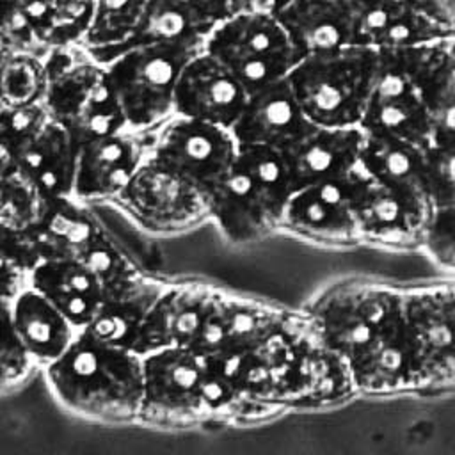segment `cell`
Segmentation results:
<instances>
[{"instance_id": "ab89813d", "label": "cell", "mask_w": 455, "mask_h": 455, "mask_svg": "<svg viewBox=\"0 0 455 455\" xmlns=\"http://www.w3.org/2000/svg\"><path fill=\"white\" fill-rule=\"evenodd\" d=\"M421 247L437 265L455 268V203L434 206Z\"/></svg>"}, {"instance_id": "836d02e7", "label": "cell", "mask_w": 455, "mask_h": 455, "mask_svg": "<svg viewBox=\"0 0 455 455\" xmlns=\"http://www.w3.org/2000/svg\"><path fill=\"white\" fill-rule=\"evenodd\" d=\"M46 53L14 52L0 59V100L12 107L43 105L48 89Z\"/></svg>"}, {"instance_id": "60d3db41", "label": "cell", "mask_w": 455, "mask_h": 455, "mask_svg": "<svg viewBox=\"0 0 455 455\" xmlns=\"http://www.w3.org/2000/svg\"><path fill=\"white\" fill-rule=\"evenodd\" d=\"M46 116L48 110L44 105L12 107L0 100V144L14 148Z\"/></svg>"}, {"instance_id": "484cf974", "label": "cell", "mask_w": 455, "mask_h": 455, "mask_svg": "<svg viewBox=\"0 0 455 455\" xmlns=\"http://www.w3.org/2000/svg\"><path fill=\"white\" fill-rule=\"evenodd\" d=\"M203 357V395L206 412L228 409L242 396L261 393L275 382L279 373L258 352L213 350Z\"/></svg>"}, {"instance_id": "d4e9b609", "label": "cell", "mask_w": 455, "mask_h": 455, "mask_svg": "<svg viewBox=\"0 0 455 455\" xmlns=\"http://www.w3.org/2000/svg\"><path fill=\"white\" fill-rule=\"evenodd\" d=\"M277 20L302 57L354 44V0H291Z\"/></svg>"}, {"instance_id": "5bb4252c", "label": "cell", "mask_w": 455, "mask_h": 455, "mask_svg": "<svg viewBox=\"0 0 455 455\" xmlns=\"http://www.w3.org/2000/svg\"><path fill=\"white\" fill-rule=\"evenodd\" d=\"M434 204L419 187L373 183L363 178L355 196L361 240L391 247H416L432 217Z\"/></svg>"}, {"instance_id": "74e56055", "label": "cell", "mask_w": 455, "mask_h": 455, "mask_svg": "<svg viewBox=\"0 0 455 455\" xmlns=\"http://www.w3.org/2000/svg\"><path fill=\"white\" fill-rule=\"evenodd\" d=\"M421 185L434 206L455 203V148H425Z\"/></svg>"}, {"instance_id": "8992f818", "label": "cell", "mask_w": 455, "mask_h": 455, "mask_svg": "<svg viewBox=\"0 0 455 455\" xmlns=\"http://www.w3.org/2000/svg\"><path fill=\"white\" fill-rule=\"evenodd\" d=\"M252 92L290 75L302 59L277 16L229 14L210 36L206 48Z\"/></svg>"}, {"instance_id": "4dcf8cb0", "label": "cell", "mask_w": 455, "mask_h": 455, "mask_svg": "<svg viewBox=\"0 0 455 455\" xmlns=\"http://www.w3.org/2000/svg\"><path fill=\"white\" fill-rule=\"evenodd\" d=\"M149 0H92V20L80 46L107 64L133 44Z\"/></svg>"}, {"instance_id": "b9f144b4", "label": "cell", "mask_w": 455, "mask_h": 455, "mask_svg": "<svg viewBox=\"0 0 455 455\" xmlns=\"http://www.w3.org/2000/svg\"><path fill=\"white\" fill-rule=\"evenodd\" d=\"M421 14H425L441 32L455 39V0H409Z\"/></svg>"}, {"instance_id": "8fae6325", "label": "cell", "mask_w": 455, "mask_h": 455, "mask_svg": "<svg viewBox=\"0 0 455 455\" xmlns=\"http://www.w3.org/2000/svg\"><path fill=\"white\" fill-rule=\"evenodd\" d=\"M203 412V357L196 348L174 345L142 355L140 418L176 421Z\"/></svg>"}, {"instance_id": "83f0119b", "label": "cell", "mask_w": 455, "mask_h": 455, "mask_svg": "<svg viewBox=\"0 0 455 455\" xmlns=\"http://www.w3.org/2000/svg\"><path fill=\"white\" fill-rule=\"evenodd\" d=\"M28 284L48 297L80 331L103 304V290L84 259H41L28 274Z\"/></svg>"}, {"instance_id": "603a6c76", "label": "cell", "mask_w": 455, "mask_h": 455, "mask_svg": "<svg viewBox=\"0 0 455 455\" xmlns=\"http://www.w3.org/2000/svg\"><path fill=\"white\" fill-rule=\"evenodd\" d=\"M228 16L224 0H149L133 44L156 41L201 53Z\"/></svg>"}, {"instance_id": "2e32d148", "label": "cell", "mask_w": 455, "mask_h": 455, "mask_svg": "<svg viewBox=\"0 0 455 455\" xmlns=\"http://www.w3.org/2000/svg\"><path fill=\"white\" fill-rule=\"evenodd\" d=\"M359 126L366 135L428 146L430 116L427 103L386 52H379L375 85Z\"/></svg>"}, {"instance_id": "1f68e13d", "label": "cell", "mask_w": 455, "mask_h": 455, "mask_svg": "<svg viewBox=\"0 0 455 455\" xmlns=\"http://www.w3.org/2000/svg\"><path fill=\"white\" fill-rule=\"evenodd\" d=\"M425 148L419 144L364 133L359 156V174L373 183L419 187L423 178Z\"/></svg>"}, {"instance_id": "ee69618b", "label": "cell", "mask_w": 455, "mask_h": 455, "mask_svg": "<svg viewBox=\"0 0 455 455\" xmlns=\"http://www.w3.org/2000/svg\"><path fill=\"white\" fill-rule=\"evenodd\" d=\"M291 0H224L229 14L252 12L277 16Z\"/></svg>"}, {"instance_id": "cb8c5ba5", "label": "cell", "mask_w": 455, "mask_h": 455, "mask_svg": "<svg viewBox=\"0 0 455 455\" xmlns=\"http://www.w3.org/2000/svg\"><path fill=\"white\" fill-rule=\"evenodd\" d=\"M12 151L50 196H73L80 140L62 123L48 114Z\"/></svg>"}, {"instance_id": "9c48e42d", "label": "cell", "mask_w": 455, "mask_h": 455, "mask_svg": "<svg viewBox=\"0 0 455 455\" xmlns=\"http://www.w3.org/2000/svg\"><path fill=\"white\" fill-rule=\"evenodd\" d=\"M402 293L382 284L350 283L331 288L311 309L318 343L347 359L400 304Z\"/></svg>"}, {"instance_id": "7c38bea8", "label": "cell", "mask_w": 455, "mask_h": 455, "mask_svg": "<svg viewBox=\"0 0 455 455\" xmlns=\"http://www.w3.org/2000/svg\"><path fill=\"white\" fill-rule=\"evenodd\" d=\"M50 196L18 162L7 144H0V245L28 274L41 261L37 233L50 212Z\"/></svg>"}, {"instance_id": "9a60e30c", "label": "cell", "mask_w": 455, "mask_h": 455, "mask_svg": "<svg viewBox=\"0 0 455 455\" xmlns=\"http://www.w3.org/2000/svg\"><path fill=\"white\" fill-rule=\"evenodd\" d=\"M345 361L354 387L364 393L389 395L421 387L402 300L382 320L377 331Z\"/></svg>"}, {"instance_id": "52a82bcc", "label": "cell", "mask_w": 455, "mask_h": 455, "mask_svg": "<svg viewBox=\"0 0 455 455\" xmlns=\"http://www.w3.org/2000/svg\"><path fill=\"white\" fill-rule=\"evenodd\" d=\"M210 196L188 176L146 156L116 199L144 228L174 233L210 217Z\"/></svg>"}, {"instance_id": "e0dca14e", "label": "cell", "mask_w": 455, "mask_h": 455, "mask_svg": "<svg viewBox=\"0 0 455 455\" xmlns=\"http://www.w3.org/2000/svg\"><path fill=\"white\" fill-rule=\"evenodd\" d=\"M286 334V320L261 304L212 291L194 347L213 350L261 352Z\"/></svg>"}, {"instance_id": "277c9868", "label": "cell", "mask_w": 455, "mask_h": 455, "mask_svg": "<svg viewBox=\"0 0 455 455\" xmlns=\"http://www.w3.org/2000/svg\"><path fill=\"white\" fill-rule=\"evenodd\" d=\"M44 108L80 142L126 130L124 114L105 64L80 44L53 48L46 55Z\"/></svg>"}, {"instance_id": "d6a6232c", "label": "cell", "mask_w": 455, "mask_h": 455, "mask_svg": "<svg viewBox=\"0 0 455 455\" xmlns=\"http://www.w3.org/2000/svg\"><path fill=\"white\" fill-rule=\"evenodd\" d=\"M23 5L46 52L80 44L92 20V0H23Z\"/></svg>"}, {"instance_id": "3957f363", "label": "cell", "mask_w": 455, "mask_h": 455, "mask_svg": "<svg viewBox=\"0 0 455 455\" xmlns=\"http://www.w3.org/2000/svg\"><path fill=\"white\" fill-rule=\"evenodd\" d=\"M379 68V50L347 44L302 57L286 76L316 126H359Z\"/></svg>"}, {"instance_id": "8d00e7d4", "label": "cell", "mask_w": 455, "mask_h": 455, "mask_svg": "<svg viewBox=\"0 0 455 455\" xmlns=\"http://www.w3.org/2000/svg\"><path fill=\"white\" fill-rule=\"evenodd\" d=\"M430 116L428 146L455 148V66L423 96Z\"/></svg>"}, {"instance_id": "ffe728a7", "label": "cell", "mask_w": 455, "mask_h": 455, "mask_svg": "<svg viewBox=\"0 0 455 455\" xmlns=\"http://www.w3.org/2000/svg\"><path fill=\"white\" fill-rule=\"evenodd\" d=\"M313 126L288 78H283L249 92L231 132L238 146H268L284 151Z\"/></svg>"}, {"instance_id": "7bdbcfd3", "label": "cell", "mask_w": 455, "mask_h": 455, "mask_svg": "<svg viewBox=\"0 0 455 455\" xmlns=\"http://www.w3.org/2000/svg\"><path fill=\"white\" fill-rule=\"evenodd\" d=\"M28 284V272L0 245V299L12 300Z\"/></svg>"}, {"instance_id": "ac0fdd59", "label": "cell", "mask_w": 455, "mask_h": 455, "mask_svg": "<svg viewBox=\"0 0 455 455\" xmlns=\"http://www.w3.org/2000/svg\"><path fill=\"white\" fill-rule=\"evenodd\" d=\"M247 96L243 84L204 50L181 68L174 92V114L231 128Z\"/></svg>"}, {"instance_id": "e575fe53", "label": "cell", "mask_w": 455, "mask_h": 455, "mask_svg": "<svg viewBox=\"0 0 455 455\" xmlns=\"http://www.w3.org/2000/svg\"><path fill=\"white\" fill-rule=\"evenodd\" d=\"M85 263L94 270V274L101 284L103 302L130 291L146 275L126 256V252L116 242H112V238L107 233L96 243V247L91 251Z\"/></svg>"}, {"instance_id": "ba28073f", "label": "cell", "mask_w": 455, "mask_h": 455, "mask_svg": "<svg viewBox=\"0 0 455 455\" xmlns=\"http://www.w3.org/2000/svg\"><path fill=\"white\" fill-rule=\"evenodd\" d=\"M238 142L231 128L172 114L164 121L148 156L188 176L210 194L231 169Z\"/></svg>"}, {"instance_id": "44dd1931", "label": "cell", "mask_w": 455, "mask_h": 455, "mask_svg": "<svg viewBox=\"0 0 455 455\" xmlns=\"http://www.w3.org/2000/svg\"><path fill=\"white\" fill-rule=\"evenodd\" d=\"M364 144L361 126H313L302 139L284 149L293 190L329 180L359 174Z\"/></svg>"}, {"instance_id": "4316f807", "label": "cell", "mask_w": 455, "mask_h": 455, "mask_svg": "<svg viewBox=\"0 0 455 455\" xmlns=\"http://www.w3.org/2000/svg\"><path fill=\"white\" fill-rule=\"evenodd\" d=\"M14 329L32 357L43 368L53 363L78 336L80 329L39 290L27 284L12 300Z\"/></svg>"}, {"instance_id": "d6986e66", "label": "cell", "mask_w": 455, "mask_h": 455, "mask_svg": "<svg viewBox=\"0 0 455 455\" xmlns=\"http://www.w3.org/2000/svg\"><path fill=\"white\" fill-rule=\"evenodd\" d=\"M142 132L121 130L80 142L73 197L91 203L116 199L148 156Z\"/></svg>"}, {"instance_id": "f35d334b", "label": "cell", "mask_w": 455, "mask_h": 455, "mask_svg": "<svg viewBox=\"0 0 455 455\" xmlns=\"http://www.w3.org/2000/svg\"><path fill=\"white\" fill-rule=\"evenodd\" d=\"M14 52L46 53L34 36L23 0H0V59Z\"/></svg>"}, {"instance_id": "f1b7e54d", "label": "cell", "mask_w": 455, "mask_h": 455, "mask_svg": "<svg viewBox=\"0 0 455 455\" xmlns=\"http://www.w3.org/2000/svg\"><path fill=\"white\" fill-rule=\"evenodd\" d=\"M105 231L85 203L73 196L53 197L37 233L41 259H87Z\"/></svg>"}, {"instance_id": "7a4b0ae2", "label": "cell", "mask_w": 455, "mask_h": 455, "mask_svg": "<svg viewBox=\"0 0 455 455\" xmlns=\"http://www.w3.org/2000/svg\"><path fill=\"white\" fill-rule=\"evenodd\" d=\"M291 192L281 149L238 146L231 169L212 190L210 217L229 242H259L281 228Z\"/></svg>"}, {"instance_id": "d590c367", "label": "cell", "mask_w": 455, "mask_h": 455, "mask_svg": "<svg viewBox=\"0 0 455 455\" xmlns=\"http://www.w3.org/2000/svg\"><path fill=\"white\" fill-rule=\"evenodd\" d=\"M32 368L34 361L12 323L11 300L0 299V393L20 386Z\"/></svg>"}, {"instance_id": "4fadbf2b", "label": "cell", "mask_w": 455, "mask_h": 455, "mask_svg": "<svg viewBox=\"0 0 455 455\" xmlns=\"http://www.w3.org/2000/svg\"><path fill=\"white\" fill-rule=\"evenodd\" d=\"M363 176L357 174L295 188L286 203L281 228L323 245L361 242L355 219V196Z\"/></svg>"}, {"instance_id": "6da1fadb", "label": "cell", "mask_w": 455, "mask_h": 455, "mask_svg": "<svg viewBox=\"0 0 455 455\" xmlns=\"http://www.w3.org/2000/svg\"><path fill=\"white\" fill-rule=\"evenodd\" d=\"M48 387L60 405L84 418L124 423L140 418L142 355L94 339L84 331L44 366Z\"/></svg>"}, {"instance_id": "7402d4cb", "label": "cell", "mask_w": 455, "mask_h": 455, "mask_svg": "<svg viewBox=\"0 0 455 455\" xmlns=\"http://www.w3.org/2000/svg\"><path fill=\"white\" fill-rule=\"evenodd\" d=\"M212 291L204 284H167L149 307L133 350L144 355L164 347H194Z\"/></svg>"}, {"instance_id": "30bf717a", "label": "cell", "mask_w": 455, "mask_h": 455, "mask_svg": "<svg viewBox=\"0 0 455 455\" xmlns=\"http://www.w3.org/2000/svg\"><path fill=\"white\" fill-rule=\"evenodd\" d=\"M402 306L421 387L455 384V284L409 290Z\"/></svg>"}, {"instance_id": "f546056e", "label": "cell", "mask_w": 455, "mask_h": 455, "mask_svg": "<svg viewBox=\"0 0 455 455\" xmlns=\"http://www.w3.org/2000/svg\"><path fill=\"white\" fill-rule=\"evenodd\" d=\"M165 286L167 283L144 275L130 291L105 300L82 331L103 343L133 350L142 322Z\"/></svg>"}, {"instance_id": "5b68a950", "label": "cell", "mask_w": 455, "mask_h": 455, "mask_svg": "<svg viewBox=\"0 0 455 455\" xmlns=\"http://www.w3.org/2000/svg\"><path fill=\"white\" fill-rule=\"evenodd\" d=\"M197 53L167 43H137L107 62L126 128L156 130L174 114V92L185 62Z\"/></svg>"}]
</instances>
